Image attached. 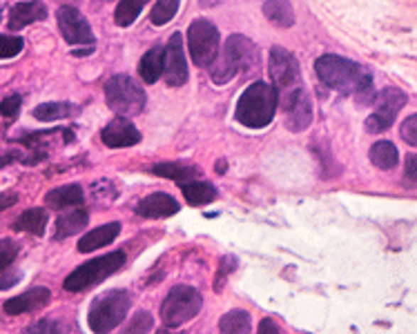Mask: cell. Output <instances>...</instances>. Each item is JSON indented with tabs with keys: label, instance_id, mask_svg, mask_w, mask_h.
<instances>
[{
	"label": "cell",
	"instance_id": "cell-38",
	"mask_svg": "<svg viewBox=\"0 0 417 334\" xmlns=\"http://www.w3.org/2000/svg\"><path fill=\"white\" fill-rule=\"evenodd\" d=\"M256 334H283V332H281V328L275 321H272V319H264L259 323V332H256Z\"/></svg>",
	"mask_w": 417,
	"mask_h": 334
},
{
	"label": "cell",
	"instance_id": "cell-13",
	"mask_svg": "<svg viewBox=\"0 0 417 334\" xmlns=\"http://www.w3.org/2000/svg\"><path fill=\"white\" fill-rule=\"evenodd\" d=\"M166 81L170 87H181L188 81V60L183 54L181 34H172L166 45Z\"/></svg>",
	"mask_w": 417,
	"mask_h": 334
},
{
	"label": "cell",
	"instance_id": "cell-1",
	"mask_svg": "<svg viewBox=\"0 0 417 334\" xmlns=\"http://www.w3.org/2000/svg\"><path fill=\"white\" fill-rule=\"evenodd\" d=\"M315 72L326 87L355 94V99L359 105L375 103L377 94H373V81L371 74L364 67H359L357 62H352L344 56L326 54L315 62Z\"/></svg>",
	"mask_w": 417,
	"mask_h": 334
},
{
	"label": "cell",
	"instance_id": "cell-36",
	"mask_svg": "<svg viewBox=\"0 0 417 334\" xmlns=\"http://www.w3.org/2000/svg\"><path fill=\"white\" fill-rule=\"evenodd\" d=\"M25 334H60L58 325L50 319H43V321H36V323H31Z\"/></svg>",
	"mask_w": 417,
	"mask_h": 334
},
{
	"label": "cell",
	"instance_id": "cell-20",
	"mask_svg": "<svg viewBox=\"0 0 417 334\" xmlns=\"http://www.w3.org/2000/svg\"><path fill=\"white\" fill-rule=\"evenodd\" d=\"M45 203H47V208H52V210H65V208H74V205H81L83 203V187L76 183L56 187L45 196Z\"/></svg>",
	"mask_w": 417,
	"mask_h": 334
},
{
	"label": "cell",
	"instance_id": "cell-39",
	"mask_svg": "<svg viewBox=\"0 0 417 334\" xmlns=\"http://www.w3.org/2000/svg\"><path fill=\"white\" fill-rule=\"evenodd\" d=\"M21 281V272H9V274H5V277H0V290H9V288H13L16 283Z\"/></svg>",
	"mask_w": 417,
	"mask_h": 334
},
{
	"label": "cell",
	"instance_id": "cell-9",
	"mask_svg": "<svg viewBox=\"0 0 417 334\" xmlns=\"http://www.w3.org/2000/svg\"><path fill=\"white\" fill-rule=\"evenodd\" d=\"M188 47L195 65L207 67L219 58V31L210 21H195L188 31Z\"/></svg>",
	"mask_w": 417,
	"mask_h": 334
},
{
	"label": "cell",
	"instance_id": "cell-31",
	"mask_svg": "<svg viewBox=\"0 0 417 334\" xmlns=\"http://www.w3.org/2000/svg\"><path fill=\"white\" fill-rule=\"evenodd\" d=\"M154 328V319H152V314L146 312V310H141L136 312V316L130 321V325L125 328L123 334H148L150 330Z\"/></svg>",
	"mask_w": 417,
	"mask_h": 334
},
{
	"label": "cell",
	"instance_id": "cell-32",
	"mask_svg": "<svg viewBox=\"0 0 417 334\" xmlns=\"http://www.w3.org/2000/svg\"><path fill=\"white\" fill-rule=\"evenodd\" d=\"M16 257H18V245L11 238H0V272H5Z\"/></svg>",
	"mask_w": 417,
	"mask_h": 334
},
{
	"label": "cell",
	"instance_id": "cell-35",
	"mask_svg": "<svg viewBox=\"0 0 417 334\" xmlns=\"http://www.w3.org/2000/svg\"><path fill=\"white\" fill-rule=\"evenodd\" d=\"M399 134H402V138L408 143V145L417 147V114L408 116V118L402 123V130H399Z\"/></svg>",
	"mask_w": 417,
	"mask_h": 334
},
{
	"label": "cell",
	"instance_id": "cell-6",
	"mask_svg": "<svg viewBox=\"0 0 417 334\" xmlns=\"http://www.w3.org/2000/svg\"><path fill=\"white\" fill-rule=\"evenodd\" d=\"M125 263V252H109L105 257L92 259L87 263H83L81 267H76L74 272L65 279L63 288L67 292H81L85 288H92V285L101 283L103 279H107L109 274H114L117 269H121Z\"/></svg>",
	"mask_w": 417,
	"mask_h": 334
},
{
	"label": "cell",
	"instance_id": "cell-30",
	"mask_svg": "<svg viewBox=\"0 0 417 334\" xmlns=\"http://www.w3.org/2000/svg\"><path fill=\"white\" fill-rule=\"evenodd\" d=\"M176 9H179V0H156V5L152 9V16H150L152 25L161 27V25L170 23L174 18Z\"/></svg>",
	"mask_w": 417,
	"mask_h": 334
},
{
	"label": "cell",
	"instance_id": "cell-18",
	"mask_svg": "<svg viewBox=\"0 0 417 334\" xmlns=\"http://www.w3.org/2000/svg\"><path fill=\"white\" fill-rule=\"evenodd\" d=\"M121 232V223H107V226H101V228H96L92 232H87L81 241H78V252H94V250H99V247H105L109 245L114 238L119 236Z\"/></svg>",
	"mask_w": 417,
	"mask_h": 334
},
{
	"label": "cell",
	"instance_id": "cell-17",
	"mask_svg": "<svg viewBox=\"0 0 417 334\" xmlns=\"http://www.w3.org/2000/svg\"><path fill=\"white\" fill-rule=\"evenodd\" d=\"M47 18V7L38 0H31V3H18L13 5L9 11V27L11 29H23L36 21Z\"/></svg>",
	"mask_w": 417,
	"mask_h": 334
},
{
	"label": "cell",
	"instance_id": "cell-2",
	"mask_svg": "<svg viewBox=\"0 0 417 334\" xmlns=\"http://www.w3.org/2000/svg\"><path fill=\"white\" fill-rule=\"evenodd\" d=\"M261 65V54L256 50V45L242 36L234 34L226 40V47L219 54V58L215 60L212 65V81L217 85H226L230 83L237 74H254Z\"/></svg>",
	"mask_w": 417,
	"mask_h": 334
},
{
	"label": "cell",
	"instance_id": "cell-26",
	"mask_svg": "<svg viewBox=\"0 0 417 334\" xmlns=\"http://www.w3.org/2000/svg\"><path fill=\"white\" fill-rule=\"evenodd\" d=\"M250 314L244 310H232L221 316L219 321V332L221 334H250Z\"/></svg>",
	"mask_w": 417,
	"mask_h": 334
},
{
	"label": "cell",
	"instance_id": "cell-28",
	"mask_svg": "<svg viewBox=\"0 0 417 334\" xmlns=\"http://www.w3.org/2000/svg\"><path fill=\"white\" fill-rule=\"evenodd\" d=\"M371 161L375 167L379 169H393L399 161V154H397V147L393 145L391 140H379L371 147Z\"/></svg>",
	"mask_w": 417,
	"mask_h": 334
},
{
	"label": "cell",
	"instance_id": "cell-41",
	"mask_svg": "<svg viewBox=\"0 0 417 334\" xmlns=\"http://www.w3.org/2000/svg\"><path fill=\"white\" fill-rule=\"evenodd\" d=\"M16 158H18V154H7V156H3V158H0V167L11 163V161H16Z\"/></svg>",
	"mask_w": 417,
	"mask_h": 334
},
{
	"label": "cell",
	"instance_id": "cell-24",
	"mask_svg": "<svg viewBox=\"0 0 417 334\" xmlns=\"http://www.w3.org/2000/svg\"><path fill=\"white\" fill-rule=\"evenodd\" d=\"M152 172L156 174V177L174 179L179 183L195 181V177L199 174V169L195 165H185V163H156V165H152Z\"/></svg>",
	"mask_w": 417,
	"mask_h": 334
},
{
	"label": "cell",
	"instance_id": "cell-8",
	"mask_svg": "<svg viewBox=\"0 0 417 334\" xmlns=\"http://www.w3.org/2000/svg\"><path fill=\"white\" fill-rule=\"evenodd\" d=\"M270 78H272V83H275L277 101L303 89L299 62L295 60L291 52L283 50V47H272L270 50Z\"/></svg>",
	"mask_w": 417,
	"mask_h": 334
},
{
	"label": "cell",
	"instance_id": "cell-34",
	"mask_svg": "<svg viewBox=\"0 0 417 334\" xmlns=\"http://www.w3.org/2000/svg\"><path fill=\"white\" fill-rule=\"evenodd\" d=\"M21 105H23V99L18 96V94H13V96H7L3 103H0V114H3L5 121H13L16 116H18Z\"/></svg>",
	"mask_w": 417,
	"mask_h": 334
},
{
	"label": "cell",
	"instance_id": "cell-23",
	"mask_svg": "<svg viewBox=\"0 0 417 334\" xmlns=\"http://www.w3.org/2000/svg\"><path fill=\"white\" fill-rule=\"evenodd\" d=\"M183 189V196L190 205H195V208H199V205H207L212 203L217 199V189L210 185V183H201V181H188L181 185Z\"/></svg>",
	"mask_w": 417,
	"mask_h": 334
},
{
	"label": "cell",
	"instance_id": "cell-11",
	"mask_svg": "<svg viewBox=\"0 0 417 334\" xmlns=\"http://www.w3.org/2000/svg\"><path fill=\"white\" fill-rule=\"evenodd\" d=\"M277 105L281 107L286 127L291 132H303L313 123V107H310V99H308L306 89H299L291 94V96L279 99Z\"/></svg>",
	"mask_w": 417,
	"mask_h": 334
},
{
	"label": "cell",
	"instance_id": "cell-27",
	"mask_svg": "<svg viewBox=\"0 0 417 334\" xmlns=\"http://www.w3.org/2000/svg\"><path fill=\"white\" fill-rule=\"evenodd\" d=\"M76 111H78V107L70 105V103H43L34 109V118L43 121V123H52V121L74 116Z\"/></svg>",
	"mask_w": 417,
	"mask_h": 334
},
{
	"label": "cell",
	"instance_id": "cell-12",
	"mask_svg": "<svg viewBox=\"0 0 417 334\" xmlns=\"http://www.w3.org/2000/svg\"><path fill=\"white\" fill-rule=\"evenodd\" d=\"M58 29L63 38H65L70 45H94V34L92 27L87 23L85 16L78 11L76 7H60L58 9Z\"/></svg>",
	"mask_w": 417,
	"mask_h": 334
},
{
	"label": "cell",
	"instance_id": "cell-40",
	"mask_svg": "<svg viewBox=\"0 0 417 334\" xmlns=\"http://www.w3.org/2000/svg\"><path fill=\"white\" fill-rule=\"evenodd\" d=\"M18 201V196H16L13 192H9V194H0V210H7V208H11V205Z\"/></svg>",
	"mask_w": 417,
	"mask_h": 334
},
{
	"label": "cell",
	"instance_id": "cell-15",
	"mask_svg": "<svg viewBox=\"0 0 417 334\" xmlns=\"http://www.w3.org/2000/svg\"><path fill=\"white\" fill-rule=\"evenodd\" d=\"M52 299V292L47 288H31L18 296H13L9 301H5V312L16 316V314H25V312H36L40 308H45L47 304H50Z\"/></svg>",
	"mask_w": 417,
	"mask_h": 334
},
{
	"label": "cell",
	"instance_id": "cell-44",
	"mask_svg": "<svg viewBox=\"0 0 417 334\" xmlns=\"http://www.w3.org/2000/svg\"><path fill=\"white\" fill-rule=\"evenodd\" d=\"M156 334H183V332H174V330L170 328V330H158Z\"/></svg>",
	"mask_w": 417,
	"mask_h": 334
},
{
	"label": "cell",
	"instance_id": "cell-37",
	"mask_svg": "<svg viewBox=\"0 0 417 334\" xmlns=\"http://www.w3.org/2000/svg\"><path fill=\"white\" fill-rule=\"evenodd\" d=\"M404 177L411 185H417V154L406 156V167H404Z\"/></svg>",
	"mask_w": 417,
	"mask_h": 334
},
{
	"label": "cell",
	"instance_id": "cell-33",
	"mask_svg": "<svg viewBox=\"0 0 417 334\" xmlns=\"http://www.w3.org/2000/svg\"><path fill=\"white\" fill-rule=\"evenodd\" d=\"M23 52V40L16 36L0 34V58H13Z\"/></svg>",
	"mask_w": 417,
	"mask_h": 334
},
{
	"label": "cell",
	"instance_id": "cell-43",
	"mask_svg": "<svg viewBox=\"0 0 417 334\" xmlns=\"http://www.w3.org/2000/svg\"><path fill=\"white\" fill-rule=\"evenodd\" d=\"M199 3H201L203 7H212V5H217V3H221V0H199Z\"/></svg>",
	"mask_w": 417,
	"mask_h": 334
},
{
	"label": "cell",
	"instance_id": "cell-42",
	"mask_svg": "<svg viewBox=\"0 0 417 334\" xmlns=\"http://www.w3.org/2000/svg\"><path fill=\"white\" fill-rule=\"evenodd\" d=\"M92 50L94 47H87V50H74V56H87V54H92Z\"/></svg>",
	"mask_w": 417,
	"mask_h": 334
},
{
	"label": "cell",
	"instance_id": "cell-21",
	"mask_svg": "<svg viewBox=\"0 0 417 334\" xmlns=\"http://www.w3.org/2000/svg\"><path fill=\"white\" fill-rule=\"evenodd\" d=\"M90 221V214L85 210H74L70 214H63L58 221H56V234L54 238L56 241H63V238H67L72 234H78Z\"/></svg>",
	"mask_w": 417,
	"mask_h": 334
},
{
	"label": "cell",
	"instance_id": "cell-3",
	"mask_svg": "<svg viewBox=\"0 0 417 334\" xmlns=\"http://www.w3.org/2000/svg\"><path fill=\"white\" fill-rule=\"evenodd\" d=\"M277 114V91L264 81L252 83L237 103V121L246 127H266Z\"/></svg>",
	"mask_w": 417,
	"mask_h": 334
},
{
	"label": "cell",
	"instance_id": "cell-5",
	"mask_svg": "<svg viewBox=\"0 0 417 334\" xmlns=\"http://www.w3.org/2000/svg\"><path fill=\"white\" fill-rule=\"evenodd\" d=\"M105 101L112 111L123 116H136L146 107V91L132 76H112L105 85Z\"/></svg>",
	"mask_w": 417,
	"mask_h": 334
},
{
	"label": "cell",
	"instance_id": "cell-29",
	"mask_svg": "<svg viewBox=\"0 0 417 334\" xmlns=\"http://www.w3.org/2000/svg\"><path fill=\"white\" fill-rule=\"evenodd\" d=\"M150 3V0H121L117 11H114V21L119 27H130L136 16L141 13V9L146 7Z\"/></svg>",
	"mask_w": 417,
	"mask_h": 334
},
{
	"label": "cell",
	"instance_id": "cell-10",
	"mask_svg": "<svg viewBox=\"0 0 417 334\" xmlns=\"http://www.w3.org/2000/svg\"><path fill=\"white\" fill-rule=\"evenodd\" d=\"M408 96L397 87H389L377 94L375 99V111L366 118V130L371 134H379L395 123L397 111L406 105Z\"/></svg>",
	"mask_w": 417,
	"mask_h": 334
},
{
	"label": "cell",
	"instance_id": "cell-25",
	"mask_svg": "<svg viewBox=\"0 0 417 334\" xmlns=\"http://www.w3.org/2000/svg\"><path fill=\"white\" fill-rule=\"evenodd\" d=\"M47 226V212L43 208H31L23 212L13 223V230L18 232H29V234H43Z\"/></svg>",
	"mask_w": 417,
	"mask_h": 334
},
{
	"label": "cell",
	"instance_id": "cell-14",
	"mask_svg": "<svg viewBox=\"0 0 417 334\" xmlns=\"http://www.w3.org/2000/svg\"><path fill=\"white\" fill-rule=\"evenodd\" d=\"M101 138H103V143L107 147H130V145H136V143L141 140V134L130 121L119 116V118L109 121L103 127Z\"/></svg>",
	"mask_w": 417,
	"mask_h": 334
},
{
	"label": "cell",
	"instance_id": "cell-4",
	"mask_svg": "<svg viewBox=\"0 0 417 334\" xmlns=\"http://www.w3.org/2000/svg\"><path fill=\"white\" fill-rule=\"evenodd\" d=\"M127 310H130V296H127V292L112 290L92 304L90 314H87V323L94 334H107L123 323Z\"/></svg>",
	"mask_w": 417,
	"mask_h": 334
},
{
	"label": "cell",
	"instance_id": "cell-22",
	"mask_svg": "<svg viewBox=\"0 0 417 334\" xmlns=\"http://www.w3.org/2000/svg\"><path fill=\"white\" fill-rule=\"evenodd\" d=\"M264 13H266V18L277 27L288 29L295 25V11L291 3H286V0H268L264 5Z\"/></svg>",
	"mask_w": 417,
	"mask_h": 334
},
{
	"label": "cell",
	"instance_id": "cell-7",
	"mask_svg": "<svg viewBox=\"0 0 417 334\" xmlns=\"http://www.w3.org/2000/svg\"><path fill=\"white\" fill-rule=\"evenodd\" d=\"M201 294L190 285H174L161 306V319L168 328H179L195 319L201 310Z\"/></svg>",
	"mask_w": 417,
	"mask_h": 334
},
{
	"label": "cell",
	"instance_id": "cell-19",
	"mask_svg": "<svg viewBox=\"0 0 417 334\" xmlns=\"http://www.w3.org/2000/svg\"><path fill=\"white\" fill-rule=\"evenodd\" d=\"M166 72V47H152V50L141 58V65H139V74L143 78V83H156L161 74Z\"/></svg>",
	"mask_w": 417,
	"mask_h": 334
},
{
	"label": "cell",
	"instance_id": "cell-16",
	"mask_svg": "<svg viewBox=\"0 0 417 334\" xmlns=\"http://www.w3.org/2000/svg\"><path fill=\"white\" fill-rule=\"evenodd\" d=\"M136 212L146 218H166V216H172L179 212V203H176L174 196H170V194L156 192V194H150L148 199H143L139 203Z\"/></svg>",
	"mask_w": 417,
	"mask_h": 334
}]
</instances>
